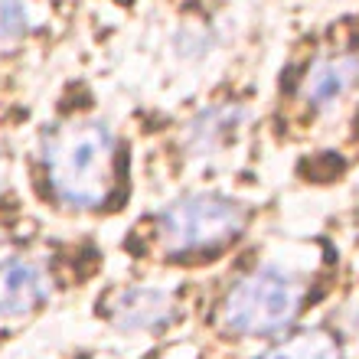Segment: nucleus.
I'll list each match as a JSON object with an SVG mask.
<instances>
[{
  "mask_svg": "<svg viewBox=\"0 0 359 359\" xmlns=\"http://www.w3.org/2000/svg\"><path fill=\"white\" fill-rule=\"evenodd\" d=\"M248 226V209L222 193H189L157 212V242L170 258H199L232 245Z\"/></svg>",
  "mask_w": 359,
  "mask_h": 359,
  "instance_id": "nucleus-2",
  "label": "nucleus"
},
{
  "mask_svg": "<svg viewBox=\"0 0 359 359\" xmlns=\"http://www.w3.org/2000/svg\"><path fill=\"white\" fill-rule=\"evenodd\" d=\"M27 33V4L0 0V39H20Z\"/></svg>",
  "mask_w": 359,
  "mask_h": 359,
  "instance_id": "nucleus-9",
  "label": "nucleus"
},
{
  "mask_svg": "<svg viewBox=\"0 0 359 359\" xmlns=\"http://www.w3.org/2000/svg\"><path fill=\"white\" fill-rule=\"evenodd\" d=\"M49 196L66 209H102L118 187V137L102 118H79L43 134Z\"/></svg>",
  "mask_w": 359,
  "mask_h": 359,
  "instance_id": "nucleus-1",
  "label": "nucleus"
},
{
  "mask_svg": "<svg viewBox=\"0 0 359 359\" xmlns=\"http://www.w3.org/2000/svg\"><path fill=\"white\" fill-rule=\"evenodd\" d=\"M49 274L33 258L0 262V323H20L49 301Z\"/></svg>",
  "mask_w": 359,
  "mask_h": 359,
  "instance_id": "nucleus-4",
  "label": "nucleus"
},
{
  "mask_svg": "<svg viewBox=\"0 0 359 359\" xmlns=\"http://www.w3.org/2000/svg\"><path fill=\"white\" fill-rule=\"evenodd\" d=\"M108 317L124 333H157L177 317V307H173L170 291L134 284V287L114 294Z\"/></svg>",
  "mask_w": 359,
  "mask_h": 359,
  "instance_id": "nucleus-6",
  "label": "nucleus"
},
{
  "mask_svg": "<svg viewBox=\"0 0 359 359\" xmlns=\"http://www.w3.org/2000/svg\"><path fill=\"white\" fill-rule=\"evenodd\" d=\"M242 118H245L242 104L226 102V104L203 108L187 128V151L193 154V157H212V154H219L236 137Z\"/></svg>",
  "mask_w": 359,
  "mask_h": 359,
  "instance_id": "nucleus-7",
  "label": "nucleus"
},
{
  "mask_svg": "<svg viewBox=\"0 0 359 359\" xmlns=\"http://www.w3.org/2000/svg\"><path fill=\"white\" fill-rule=\"evenodd\" d=\"M262 359H343V350L330 330H304L274 343Z\"/></svg>",
  "mask_w": 359,
  "mask_h": 359,
  "instance_id": "nucleus-8",
  "label": "nucleus"
},
{
  "mask_svg": "<svg viewBox=\"0 0 359 359\" xmlns=\"http://www.w3.org/2000/svg\"><path fill=\"white\" fill-rule=\"evenodd\" d=\"M359 82V56L350 53H330L313 59L301 79V102L311 111H333Z\"/></svg>",
  "mask_w": 359,
  "mask_h": 359,
  "instance_id": "nucleus-5",
  "label": "nucleus"
},
{
  "mask_svg": "<svg viewBox=\"0 0 359 359\" xmlns=\"http://www.w3.org/2000/svg\"><path fill=\"white\" fill-rule=\"evenodd\" d=\"M304 304V284L278 265H258L229 287L222 320L236 337L262 340L287 330Z\"/></svg>",
  "mask_w": 359,
  "mask_h": 359,
  "instance_id": "nucleus-3",
  "label": "nucleus"
}]
</instances>
